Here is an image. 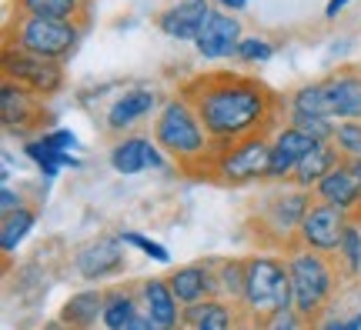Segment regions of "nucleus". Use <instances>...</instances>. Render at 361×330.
Instances as JSON below:
<instances>
[{
    "label": "nucleus",
    "instance_id": "nucleus-24",
    "mask_svg": "<svg viewBox=\"0 0 361 330\" xmlns=\"http://www.w3.org/2000/svg\"><path fill=\"white\" fill-rule=\"evenodd\" d=\"M151 144H154L151 134H124V137H117L111 144V153H107L114 174H124V177L144 174L147 170V151H151Z\"/></svg>",
    "mask_w": 361,
    "mask_h": 330
},
{
    "label": "nucleus",
    "instance_id": "nucleus-17",
    "mask_svg": "<svg viewBox=\"0 0 361 330\" xmlns=\"http://www.w3.org/2000/svg\"><path fill=\"white\" fill-rule=\"evenodd\" d=\"M161 110V97H157V90L151 87H130L124 90L114 103H111V110H107V130L117 134V137H124L130 134V127H137L144 117H151Z\"/></svg>",
    "mask_w": 361,
    "mask_h": 330
},
{
    "label": "nucleus",
    "instance_id": "nucleus-35",
    "mask_svg": "<svg viewBox=\"0 0 361 330\" xmlns=\"http://www.w3.org/2000/svg\"><path fill=\"white\" fill-rule=\"evenodd\" d=\"M258 330H305V320L298 317L295 310H284V314H278V317L264 320Z\"/></svg>",
    "mask_w": 361,
    "mask_h": 330
},
{
    "label": "nucleus",
    "instance_id": "nucleus-34",
    "mask_svg": "<svg viewBox=\"0 0 361 330\" xmlns=\"http://www.w3.org/2000/svg\"><path fill=\"white\" fill-rule=\"evenodd\" d=\"M40 137L47 140L57 153H71L74 147H78V134H74V130H67V127H51L47 134H40Z\"/></svg>",
    "mask_w": 361,
    "mask_h": 330
},
{
    "label": "nucleus",
    "instance_id": "nucleus-37",
    "mask_svg": "<svg viewBox=\"0 0 361 330\" xmlns=\"http://www.w3.org/2000/svg\"><path fill=\"white\" fill-rule=\"evenodd\" d=\"M348 4L351 0H328V4H324V20H338V13L345 11Z\"/></svg>",
    "mask_w": 361,
    "mask_h": 330
},
{
    "label": "nucleus",
    "instance_id": "nucleus-13",
    "mask_svg": "<svg viewBox=\"0 0 361 330\" xmlns=\"http://www.w3.org/2000/svg\"><path fill=\"white\" fill-rule=\"evenodd\" d=\"M245 40V30H241V17L231 11H221L214 7L207 24L201 27V34L194 40V51L201 53L204 61H228L238 53V44Z\"/></svg>",
    "mask_w": 361,
    "mask_h": 330
},
{
    "label": "nucleus",
    "instance_id": "nucleus-28",
    "mask_svg": "<svg viewBox=\"0 0 361 330\" xmlns=\"http://www.w3.org/2000/svg\"><path fill=\"white\" fill-rule=\"evenodd\" d=\"M218 284H221V300L228 304H241L245 297V257H218Z\"/></svg>",
    "mask_w": 361,
    "mask_h": 330
},
{
    "label": "nucleus",
    "instance_id": "nucleus-18",
    "mask_svg": "<svg viewBox=\"0 0 361 330\" xmlns=\"http://www.w3.org/2000/svg\"><path fill=\"white\" fill-rule=\"evenodd\" d=\"M211 4L207 0H178V4H171L164 11L154 17L157 30L171 40H197L201 34V27L207 24V17H211Z\"/></svg>",
    "mask_w": 361,
    "mask_h": 330
},
{
    "label": "nucleus",
    "instance_id": "nucleus-9",
    "mask_svg": "<svg viewBox=\"0 0 361 330\" xmlns=\"http://www.w3.org/2000/svg\"><path fill=\"white\" fill-rule=\"evenodd\" d=\"M0 120H4V130L7 134H17V137H30V134H47L44 124L51 120L47 107L34 90L20 87L17 80H0Z\"/></svg>",
    "mask_w": 361,
    "mask_h": 330
},
{
    "label": "nucleus",
    "instance_id": "nucleus-30",
    "mask_svg": "<svg viewBox=\"0 0 361 330\" xmlns=\"http://www.w3.org/2000/svg\"><path fill=\"white\" fill-rule=\"evenodd\" d=\"M271 57H274V44L268 37H258V34H251L238 44V53H234V61L238 64H268Z\"/></svg>",
    "mask_w": 361,
    "mask_h": 330
},
{
    "label": "nucleus",
    "instance_id": "nucleus-33",
    "mask_svg": "<svg viewBox=\"0 0 361 330\" xmlns=\"http://www.w3.org/2000/svg\"><path fill=\"white\" fill-rule=\"evenodd\" d=\"M124 243H130V247H137L147 260H157V264H171V254L164 243L151 241V237H144V234H137V230H124V234H117Z\"/></svg>",
    "mask_w": 361,
    "mask_h": 330
},
{
    "label": "nucleus",
    "instance_id": "nucleus-16",
    "mask_svg": "<svg viewBox=\"0 0 361 330\" xmlns=\"http://www.w3.org/2000/svg\"><path fill=\"white\" fill-rule=\"evenodd\" d=\"M137 297H141V314L151 320L157 330H180L184 307L178 304L168 277H144L141 284H137Z\"/></svg>",
    "mask_w": 361,
    "mask_h": 330
},
{
    "label": "nucleus",
    "instance_id": "nucleus-3",
    "mask_svg": "<svg viewBox=\"0 0 361 330\" xmlns=\"http://www.w3.org/2000/svg\"><path fill=\"white\" fill-rule=\"evenodd\" d=\"M151 137L164 151V157L174 160L184 174L204 180L211 157H214V140L184 97L174 94L161 103V110L154 114V124H151Z\"/></svg>",
    "mask_w": 361,
    "mask_h": 330
},
{
    "label": "nucleus",
    "instance_id": "nucleus-29",
    "mask_svg": "<svg viewBox=\"0 0 361 330\" xmlns=\"http://www.w3.org/2000/svg\"><path fill=\"white\" fill-rule=\"evenodd\" d=\"M24 153L34 160V164H37V170L47 180L57 177V174H61V167H64V153H57L44 137H30V140H27Z\"/></svg>",
    "mask_w": 361,
    "mask_h": 330
},
{
    "label": "nucleus",
    "instance_id": "nucleus-26",
    "mask_svg": "<svg viewBox=\"0 0 361 330\" xmlns=\"http://www.w3.org/2000/svg\"><path fill=\"white\" fill-rule=\"evenodd\" d=\"M34 224H37V207H20L13 214H4V220H0V250L7 257L17 254V247L27 241Z\"/></svg>",
    "mask_w": 361,
    "mask_h": 330
},
{
    "label": "nucleus",
    "instance_id": "nucleus-2",
    "mask_svg": "<svg viewBox=\"0 0 361 330\" xmlns=\"http://www.w3.org/2000/svg\"><path fill=\"white\" fill-rule=\"evenodd\" d=\"M314 203V193L295 184H274L247 207V237L261 254H288L298 247V227Z\"/></svg>",
    "mask_w": 361,
    "mask_h": 330
},
{
    "label": "nucleus",
    "instance_id": "nucleus-1",
    "mask_svg": "<svg viewBox=\"0 0 361 330\" xmlns=\"http://www.w3.org/2000/svg\"><path fill=\"white\" fill-rule=\"evenodd\" d=\"M178 97H184L201 117L204 130L214 140V151L258 134H274L288 114V101L278 90L241 70L194 74L178 84Z\"/></svg>",
    "mask_w": 361,
    "mask_h": 330
},
{
    "label": "nucleus",
    "instance_id": "nucleus-10",
    "mask_svg": "<svg viewBox=\"0 0 361 330\" xmlns=\"http://www.w3.org/2000/svg\"><path fill=\"white\" fill-rule=\"evenodd\" d=\"M351 217L338 207H328V203H311V210L305 214L301 227H298V247L305 250H314V254L335 257L338 247H341V237L348 230Z\"/></svg>",
    "mask_w": 361,
    "mask_h": 330
},
{
    "label": "nucleus",
    "instance_id": "nucleus-41",
    "mask_svg": "<svg viewBox=\"0 0 361 330\" xmlns=\"http://www.w3.org/2000/svg\"><path fill=\"white\" fill-rule=\"evenodd\" d=\"M44 330H67V327H64V324H61V320H51V324H47V327H44Z\"/></svg>",
    "mask_w": 361,
    "mask_h": 330
},
{
    "label": "nucleus",
    "instance_id": "nucleus-4",
    "mask_svg": "<svg viewBox=\"0 0 361 330\" xmlns=\"http://www.w3.org/2000/svg\"><path fill=\"white\" fill-rule=\"evenodd\" d=\"M284 260H288V274H291V310L305 324H318L331 310V300L345 280L335 257L295 247L284 254Z\"/></svg>",
    "mask_w": 361,
    "mask_h": 330
},
{
    "label": "nucleus",
    "instance_id": "nucleus-14",
    "mask_svg": "<svg viewBox=\"0 0 361 330\" xmlns=\"http://www.w3.org/2000/svg\"><path fill=\"white\" fill-rule=\"evenodd\" d=\"M124 267H128V257H124V241H121V237L87 241L84 247H78V254H74V270H78L84 280H90V284L107 280V277H121Z\"/></svg>",
    "mask_w": 361,
    "mask_h": 330
},
{
    "label": "nucleus",
    "instance_id": "nucleus-36",
    "mask_svg": "<svg viewBox=\"0 0 361 330\" xmlns=\"http://www.w3.org/2000/svg\"><path fill=\"white\" fill-rule=\"evenodd\" d=\"M20 207H27L24 193L13 191L11 184H4V187H0V210H4V214H13V210H20Z\"/></svg>",
    "mask_w": 361,
    "mask_h": 330
},
{
    "label": "nucleus",
    "instance_id": "nucleus-8",
    "mask_svg": "<svg viewBox=\"0 0 361 330\" xmlns=\"http://www.w3.org/2000/svg\"><path fill=\"white\" fill-rule=\"evenodd\" d=\"M0 64H4V77H7V80H17L20 87L34 90L40 101L57 97L67 84L64 64L44 61V57H34V53H24V51H13V47H4Z\"/></svg>",
    "mask_w": 361,
    "mask_h": 330
},
{
    "label": "nucleus",
    "instance_id": "nucleus-31",
    "mask_svg": "<svg viewBox=\"0 0 361 330\" xmlns=\"http://www.w3.org/2000/svg\"><path fill=\"white\" fill-rule=\"evenodd\" d=\"M284 124L305 130L314 140H335V127H338L335 120H328V117H308V114H284Z\"/></svg>",
    "mask_w": 361,
    "mask_h": 330
},
{
    "label": "nucleus",
    "instance_id": "nucleus-7",
    "mask_svg": "<svg viewBox=\"0 0 361 330\" xmlns=\"http://www.w3.org/2000/svg\"><path fill=\"white\" fill-rule=\"evenodd\" d=\"M271 170V134L238 140L224 151H214L204 180L221 187H247V184H268Z\"/></svg>",
    "mask_w": 361,
    "mask_h": 330
},
{
    "label": "nucleus",
    "instance_id": "nucleus-25",
    "mask_svg": "<svg viewBox=\"0 0 361 330\" xmlns=\"http://www.w3.org/2000/svg\"><path fill=\"white\" fill-rule=\"evenodd\" d=\"M141 314V297H137V287H128V284H114L104 291V317L101 327L104 330H128V324Z\"/></svg>",
    "mask_w": 361,
    "mask_h": 330
},
{
    "label": "nucleus",
    "instance_id": "nucleus-38",
    "mask_svg": "<svg viewBox=\"0 0 361 330\" xmlns=\"http://www.w3.org/2000/svg\"><path fill=\"white\" fill-rule=\"evenodd\" d=\"M221 11H231V13H241L247 7V0H218Z\"/></svg>",
    "mask_w": 361,
    "mask_h": 330
},
{
    "label": "nucleus",
    "instance_id": "nucleus-22",
    "mask_svg": "<svg viewBox=\"0 0 361 330\" xmlns=\"http://www.w3.org/2000/svg\"><path fill=\"white\" fill-rule=\"evenodd\" d=\"M104 317V291L101 287H84V291L71 293L61 307L57 320L67 330H94L97 320Z\"/></svg>",
    "mask_w": 361,
    "mask_h": 330
},
{
    "label": "nucleus",
    "instance_id": "nucleus-27",
    "mask_svg": "<svg viewBox=\"0 0 361 330\" xmlns=\"http://www.w3.org/2000/svg\"><path fill=\"white\" fill-rule=\"evenodd\" d=\"M335 264H338V270H341V277L345 280H358L361 277V220L358 217H351L348 220V230H345V237H341Z\"/></svg>",
    "mask_w": 361,
    "mask_h": 330
},
{
    "label": "nucleus",
    "instance_id": "nucleus-12",
    "mask_svg": "<svg viewBox=\"0 0 361 330\" xmlns=\"http://www.w3.org/2000/svg\"><path fill=\"white\" fill-rule=\"evenodd\" d=\"M322 140H314L305 130L281 124V127L271 134V170H268V184H291L295 167L308 157Z\"/></svg>",
    "mask_w": 361,
    "mask_h": 330
},
{
    "label": "nucleus",
    "instance_id": "nucleus-6",
    "mask_svg": "<svg viewBox=\"0 0 361 330\" xmlns=\"http://www.w3.org/2000/svg\"><path fill=\"white\" fill-rule=\"evenodd\" d=\"M90 27L71 24V20H47V17H27V13H7L4 20V47L34 53L44 61L67 64L78 53L80 40Z\"/></svg>",
    "mask_w": 361,
    "mask_h": 330
},
{
    "label": "nucleus",
    "instance_id": "nucleus-40",
    "mask_svg": "<svg viewBox=\"0 0 361 330\" xmlns=\"http://www.w3.org/2000/svg\"><path fill=\"white\" fill-rule=\"evenodd\" d=\"M348 170L355 174V180H358V187H361V160H348Z\"/></svg>",
    "mask_w": 361,
    "mask_h": 330
},
{
    "label": "nucleus",
    "instance_id": "nucleus-39",
    "mask_svg": "<svg viewBox=\"0 0 361 330\" xmlns=\"http://www.w3.org/2000/svg\"><path fill=\"white\" fill-rule=\"evenodd\" d=\"M128 330H157V327H154V324H151L147 317H144V314H137V317L128 324Z\"/></svg>",
    "mask_w": 361,
    "mask_h": 330
},
{
    "label": "nucleus",
    "instance_id": "nucleus-21",
    "mask_svg": "<svg viewBox=\"0 0 361 330\" xmlns=\"http://www.w3.org/2000/svg\"><path fill=\"white\" fill-rule=\"evenodd\" d=\"M90 4L94 0H11V13L47 17V20H71L90 27Z\"/></svg>",
    "mask_w": 361,
    "mask_h": 330
},
{
    "label": "nucleus",
    "instance_id": "nucleus-15",
    "mask_svg": "<svg viewBox=\"0 0 361 330\" xmlns=\"http://www.w3.org/2000/svg\"><path fill=\"white\" fill-rule=\"evenodd\" d=\"M322 84L328 94V117L335 124L361 120V67H341L322 77Z\"/></svg>",
    "mask_w": 361,
    "mask_h": 330
},
{
    "label": "nucleus",
    "instance_id": "nucleus-19",
    "mask_svg": "<svg viewBox=\"0 0 361 330\" xmlns=\"http://www.w3.org/2000/svg\"><path fill=\"white\" fill-rule=\"evenodd\" d=\"M247 327L255 330L241 317V310L228 300H204V304H194L184 307V317H180V330H238Z\"/></svg>",
    "mask_w": 361,
    "mask_h": 330
},
{
    "label": "nucleus",
    "instance_id": "nucleus-11",
    "mask_svg": "<svg viewBox=\"0 0 361 330\" xmlns=\"http://www.w3.org/2000/svg\"><path fill=\"white\" fill-rule=\"evenodd\" d=\"M171 291L178 297L180 307H194L204 300H218L221 284H218V257H204V260H191V264L178 267L168 277Z\"/></svg>",
    "mask_w": 361,
    "mask_h": 330
},
{
    "label": "nucleus",
    "instance_id": "nucleus-20",
    "mask_svg": "<svg viewBox=\"0 0 361 330\" xmlns=\"http://www.w3.org/2000/svg\"><path fill=\"white\" fill-rule=\"evenodd\" d=\"M311 193H314L318 203L338 207V210H345L348 217H355L361 210V187H358V180H355V174L348 170V160H341Z\"/></svg>",
    "mask_w": 361,
    "mask_h": 330
},
{
    "label": "nucleus",
    "instance_id": "nucleus-23",
    "mask_svg": "<svg viewBox=\"0 0 361 330\" xmlns=\"http://www.w3.org/2000/svg\"><path fill=\"white\" fill-rule=\"evenodd\" d=\"M345 157H341V151L335 147V140H322L314 151L301 160V164L295 167V174H291V184L295 187H301V191H314L318 184H322L331 170H335L338 164H341Z\"/></svg>",
    "mask_w": 361,
    "mask_h": 330
},
{
    "label": "nucleus",
    "instance_id": "nucleus-5",
    "mask_svg": "<svg viewBox=\"0 0 361 330\" xmlns=\"http://www.w3.org/2000/svg\"><path fill=\"white\" fill-rule=\"evenodd\" d=\"M241 317L258 330L264 320L291 310V274L281 254H255L245 257V297H241Z\"/></svg>",
    "mask_w": 361,
    "mask_h": 330
},
{
    "label": "nucleus",
    "instance_id": "nucleus-32",
    "mask_svg": "<svg viewBox=\"0 0 361 330\" xmlns=\"http://www.w3.org/2000/svg\"><path fill=\"white\" fill-rule=\"evenodd\" d=\"M335 147L345 160H361V120H348L335 127Z\"/></svg>",
    "mask_w": 361,
    "mask_h": 330
}]
</instances>
